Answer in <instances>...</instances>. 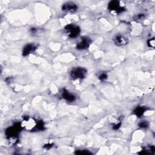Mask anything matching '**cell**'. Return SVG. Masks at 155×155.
Masks as SVG:
<instances>
[{
	"label": "cell",
	"instance_id": "cell-13",
	"mask_svg": "<svg viewBox=\"0 0 155 155\" xmlns=\"http://www.w3.org/2000/svg\"><path fill=\"white\" fill-rule=\"evenodd\" d=\"M148 46L150 47L153 48L154 46V38L148 41Z\"/></svg>",
	"mask_w": 155,
	"mask_h": 155
},
{
	"label": "cell",
	"instance_id": "cell-7",
	"mask_svg": "<svg viewBox=\"0 0 155 155\" xmlns=\"http://www.w3.org/2000/svg\"><path fill=\"white\" fill-rule=\"evenodd\" d=\"M19 129H20L19 126H18V127L15 126V127H10L6 130V135L10 138H14L16 136H17L19 131Z\"/></svg>",
	"mask_w": 155,
	"mask_h": 155
},
{
	"label": "cell",
	"instance_id": "cell-11",
	"mask_svg": "<svg viewBox=\"0 0 155 155\" xmlns=\"http://www.w3.org/2000/svg\"><path fill=\"white\" fill-rule=\"evenodd\" d=\"M139 127H141L142 129H146L148 127V123L147 121H144L139 123Z\"/></svg>",
	"mask_w": 155,
	"mask_h": 155
},
{
	"label": "cell",
	"instance_id": "cell-2",
	"mask_svg": "<svg viewBox=\"0 0 155 155\" xmlns=\"http://www.w3.org/2000/svg\"><path fill=\"white\" fill-rule=\"evenodd\" d=\"M87 71L85 69L82 67H77L72 69L71 71V77L73 79H83Z\"/></svg>",
	"mask_w": 155,
	"mask_h": 155
},
{
	"label": "cell",
	"instance_id": "cell-12",
	"mask_svg": "<svg viewBox=\"0 0 155 155\" xmlns=\"http://www.w3.org/2000/svg\"><path fill=\"white\" fill-rule=\"evenodd\" d=\"M99 78L100 79H101V81H104L106 80L107 78V75L106 73H101L100 76H99Z\"/></svg>",
	"mask_w": 155,
	"mask_h": 155
},
{
	"label": "cell",
	"instance_id": "cell-8",
	"mask_svg": "<svg viewBox=\"0 0 155 155\" xmlns=\"http://www.w3.org/2000/svg\"><path fill=\"white\" fill-rule=\"evenodd\" d=\"M62 97L69 102H73L75 100V97L65 89H64L62 92Z\"/></svg>",
	"mask_w": 155,
	"mask_h": 155
},
{
	"label": "cell",
	"instance_id": "cell-9",
	"mask_svg": "<svg viewBox=\"0 0 155 155\" xmlns=\"http://www.w3.org/2000/svg\"><path fill=\"white\" fill-rule=\"evenodd\" d=\"M35 50V47L32 44H27L26 45L23 49V55L27 56L30 54L31 52H34Z\"/></svg>",
	"mask_w": 155,
	"mask_h": 155
},
{
	"label": "cell",
	"instance_id": "cell-1",
	"mask_svg": "<svg viewBox=\"0 0 155 155\" xmlns=\"http://www.w3.org/2000/svg\"><path fill=\"white\" fill-rule=\"evenodd\" d=\"M65 32L69 37L74 38L79 35L80 29L75 25L69 24L65 27Z\"/></svg>",
	"mask_w": 155,
	"mask_h": 155
},
{
	"label": "cell",
	"instance_id": "cell-14",
	"mask_svg": "<svg viewBox=\"0 0 155 155\" xmlns=\"http://www.w3.org/2000/svg\"><path fill=\"white\" fill-rule=\"evenodd\" d=\"M84 151L85 150H82L81 151V150H79V151H77V152L76 153H77V154H90L91 153L88 151Z\"/></svg>",
	"mask_w": 155,
	"mask_h": 155
},
{
	"label": "cell",
	"instance_id": "cell-4",
	"mask_svg": "<svg viewBox=\"0 0 155 155\" xmlns=\"http://www.w3.org/2000/svg\"><path fill=\"white\" fill-rule=\"evenodd\" d=\"M62 9H63V10L64 11H66L69 12H75L77 10L78 7L76 4H75V3L72 2H69L63 4Z\"/></svg>",
	"mask_w": 155,
	"mask_h": 155
},
{
	"label": "cell",
	"instance_id": "cell-5",
	"mask_svg": "<svg viewBox=\"0 0 155 155\" xmlns=\"http://www.w3.org/2000/svg\"><path fill=\"white\" fill-rule=\"evenodd\" d=\"M115 43L118 46H124L127 44L128 39L122 35H118L114 39Z\"/></svg>",
	"mask_w": 155,
	"mask_h": 155
},
{
	"label": "cell",
	"instance_id": "cell-6",
	"mask_svg": "<svg viewBox=\"0 0 155 155\" xmlns=\"http://www.w3.org/2000/svg\"><path fill=\"white\" fill-rule=\"evenodd\" d=\"M90 44V40L87 38H82L81 41L77 44V49L85 50L87 49Z\"/></svg>",
	"mask_w": 155,
	"mask_h": 155
},
{
	"label": "cell",
	"instance_id": "cell-3",
	"mask_svg": "<svg viewBox=\"0 0 155 155\" xmlns=\"http://www.w3.org/2000/svg\"><path fill=\"white\" fill-rule=\"evenodd\" d=\"M109 9L115 13H121L124 10L120 6V3L118 1H111L109 4Z\"/></svg>",
	"mask_w": 155,
	"mask_h": 155
},
{
	"label": "cell",
	"instance_id": "cell-10",
	"mask_svg": "<svg viewBox=\"0 0 155 155\" xmlns=\"http://www.w3.org/2000/svg\"><path fill=\"white\" fill-rule=\"evenodd\" d=\"M145 111V109L144 107H139L138 108H136L135 111H134V113L138 117H140L141 116L143 115V114L144 113Z\"/></svg>",
	"mask_w": 155,
	"mask_h": 155
}]
</instances>
